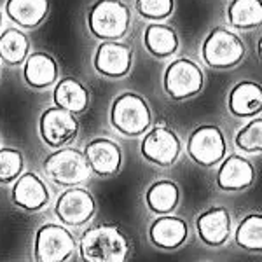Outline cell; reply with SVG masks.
<instances>
[{"label": "cell", "instance_id": "1", "mask_svg": "<svg viewBox=\"0 0 262 262\" xmlns=\"http://www.w3.org/2000/svg\"><path fill=\"white\" fill-rule=\"evenodd\" d=\"M129 242L116 224L90 227L79 242V253L84 262H128Z\"/></svg>", "mask_w": 262, "mask_h": 262}, {"label": "cell", "instance_id": "2", "mask_svg": "<svg viewBox=\"0 0 262 262\" xmlns=\"http://www.w3.org/2000/svg\"><path fill=\"white\" fill-rule=\"evenodd\" d=\"M93 37L100 40H121L131 25V11L121 0H95L86 16Z\"/></svg>", "mask_w": 262, "mask_h": 262}, {"label": "cell", "instance_id": "3", "mask_svg": "<svg viewBox=\"0 0 262 262\" xmlns=\"http://www.w3.org/2000/svg\"><path fill=\"white\" fill-rule=\"evenodd\" d=\"M247 48L242 37L226 27H215L201 44V60L215 70H229L243 61Z\"/></svg>", "mask_w": 262, "mask_h": 262}, {"label": "cell", "instance_id": "4", "mask_svg": "<svg viewBox=\"0 0 262 262\" xmlns=\"http://www.w3.org/2000/svg\"><path fill=\"white\" fill-rule=\"evenodd\" d=\"M111 124L124 137H140L150 128L152 112L138 93H121L111 107Z\"/></svg>", "mask_w": 262, "mask_h": 262}, {"label": "cell", "instance_id": "5", "mask_svg": "<svg viewBox=\"0 0 262 262\" xmlns=\"http://www.w3.org/2000/svg\"><path fill=\"white\" fill-rule=\"evenodd\" d=\"M205 75L201 67L189 58H177L163 74V90L175 101L194 98L203 91Z\"/></svg>", "mask_w": 262, "mask_h": 262}, {"label": "cell", "instance_id": "6", "mask_svg": "<svg viewBox=\"0 0 262 262\" xmlns=\"http://www.w3.org/2000/svg\"><path fill=\"white\" fill-rule=\"evenodd\" d=\"M44 171L54 184L74 187L84 184L91 175L84 152L72 147H61L49 154L44 161Z\"/></svg>", "mask_w": 262, "mask_h": 262}, {"label": "cell", "instance_id": "7", "mask_svg": "<svg viewBox=\"0 0 262 262\" xmlns=\"http://www.w3.org/2000/svg\"><path fill=\"white\" fill-rule=\"evenodd\" d=\"M185 149L192 163L203 168H212L226 158V137L219 126L201 124L191 131Z\"/></svg>", "mask_w": 262, "mask_h": 262}, {"label": "cell", "instance_id": "8", "mask_svg": "<svg viewBox=\"0 0 262 262\" xmlns=\"http://www.w3.org/2000/svg\"><path fill=\"white\" fill-rule=\"evenodd\" d=\"M75 250L72 232L60 224H42L33 239L35 262H67Z\"/></svg>", "mask_w": 262, "mask_h": 262}, {"label": "cell", "instance_id": "9", "mask_svg": "<svg viewBox=\"0 0 262 262\" xmlns=\"http://www.w3.org/2000/svg\"><path fill=\"white\" fill-rule=\"evenodd\" d=\"M140 152L152 164L171 166L177 163L182 152V142L179 135L161 121L150 131H145V137L140 143Z\"/></svg>", "mask_w": 262, "mask_h": 262}, {"label": "cell", "instance_id": "10", "mask_svg": "<svg viewBox=\"0 0 262 262\" xmlns=\"http://www.w3.org/2000/svg\"><path fill=\"white\" fill-rule=\"evenodd\" d=\"M39 133L46 145L61 149L77 138L79 121L74 114L63 111L60 107H49L40 114Z\"/></svg>", "mask_w": 262, "mask_h": 262}, {"label": "cell", "instance_id": "11", "mask_svg": "<svg viewBox=\"0 0 262 262\" xmlns=\"http://www.w3.org/2000/svg\"><path fill=\"white\" fill-rule=\"evenodd\" d=\"M96 203L93 194L82 187H69L56 200L54 213L63 226L81 227L95 217Z\"/></svg>", "mask_w": 262, "mask_h": 262}, {"label": "cell", "instance_id": "12", "mask_svg": "<svg viewBox=\"0 0 262 262\" xmlns=\"http://www.w3.org/2000/svg\"><path fill=\"white\" fill-rule=\"evenodd\" d=\"M93 67L100 75L108 79H122L133 67V51L119 40H101L95 51Z\"/></svg>", "mask_w": 262, "mask_h": 262}, {"label": "cell", "instance_id": "13", "mask_svg": "<svg viewBox=\"0 0 262 262\" xmlns=\"http://www.w3.org/2000/svg\"><path fill=\"white\" fill-rule=\"evenodd\" d=\"M253 180H255V168L247 158L239 154H231L229 158H224L215 175L217 187L226 192L245 191L252 187Z\"/></svg>", "mask_w": 262, "mask_h": 262}, {"label": "cell", "instance_id": "14", "mask_svg": "<svg viewBox=\"0 0 262 262\" xmlns=\"http://www.w3.org/2000/svg\"><path fill=\"white\" fill-rule=\"evenodd\" d=\"M12 203L25 212H39L49 203V191L39 175L28 171L14 180L11 191Z\"/></svg>", "mask_w": 262, "mask_h": 262}, {"label": "cell", "instance_id": "15", "mask_svg": "<svg viewBox=\"0 0 262 262\" xmlns=\"http://www.w3.org/2000/svg\"><path fill=\"white\" fill-rule=\"evenodd\" d=\"M226 107L238 119L255 117L262 112V84L239 81L227 93Z\"/></svg>", "mask_w": 262, "mask_h": 262}, {"label": "cell", "instance_id": "16", "mask_svg": "<svg viewBox=\"0 0 262 262\" xmlns=\"http://www.w3.org/2000/svg\"><path fill=\"white\" fill-rule=\"evenodd\" d=\"M90 170L98 177H112L119 171L122 163V152L116 142L108 138H95L84 149Z\"/></svg>", "mask_w": 262, "mask_h": 262}, {"label": "cell", "instance_id": "17", "mask_svg": "<svg viewBox=\"0 0 262 262\" xmlns=\"http://www.w3.org/2000/svg\"><path fill=\"white\" fill-rule=\"evenodd\" d=\"M196 231L208 247H221L229 239L231 215L224 206H213L196 219Z\"/></svg>", "mask_w": 262, "mask_h": 262}, {"label": "cell", "instance_id": "18", "mask_svg": "<svg viewBox=\"0 0 262 262\" xmlns=\"http://www.w3.org/2000/svg\"><path fill=\"white\" fill-rule=\"evenodd\" d=\"M60 75L58 61L49 53L37 51L30 53L23 63V77L25 82L35 90H46L56 84Z\"/></svg>", "mask_w": 262, "mask_h": 262}, {"label": "cell", "instance_id": "19", "mask_svg": "<svg viewBox=\"0 0 262 262\" xmlns=\"http://www.w3.org/2000/svg\"><path fill=\"white\" fill-rule=\"evenodd\" d=\"M187 222L173 215H159L149 227V238L152 245L163 250H175L187 239Z\"/></svg>", "mask_w": 262, "mask_h": 262}, {"label": "cell", "instance_id": "20", "mask_svg": "<svg viewBox=\"0 0 262 262\" xmlns=\"http://www.w3.org/2000/svg\"><path fill=\"white\" fill-rule=\"evenodd\" d=\"M49 0H7L6 16L25 30L40 27L49 14Z\"/></svg>", "mask_w": 262, "mask_h": 262}, {"label": "cell", "instance_id": "21", "mask_svg": "<svg viewBox=\"0 0 262 262\" xmlns=\"http://www.w3.org/2000/svg\"><path fill=\"white\" fill-rule=\"evenodd\" d=\"M53 101L56 107L79 116L90 107V91L75 77H63L56 82L53 91Z\"/></svg>", "mask_w": 262, "mask_h": 262}, {"label": "cell", "instance_id": "22", "mask_svg": "<svg viewBox=\"0 0 262 262\" xmlns=\"http://www.w3.org/2000/svg\"><path fill=\"white\" fill-rule=\"evenodd\" d=\"M179 35L175 28L163 23H152L143 32V46L154 58H171L179 51Z\"/></svg>", "mask_w": 262, "mask_h": 262}, {"label": "cell", "instance_id": "23", "mask_svg": "<svg viewBox=\"0 0 262 262\" xmlns=\"http://www.w3.org/2000/svg\"><path fill=\"white\" fill-rule=\"evenodd\" d=\"M180 189L173 180H156L145 191V205L158 215L171 213L179 206Z\"/></svg>", "mask_w": 262, "mask_h": 262}, {"label": "cell", "instance_id": "24", "mask_svg": "<svg viewBox=\"0 0 262 262\" xmlns=\"http://www.w3.org/2000/svg\"><path fill=\"white\" fill-rule=\"evenodd\" d=\"M227 23L236 30H255L262 27V0H231Z\"/></svg>", "mask_w": 262, "mask_h": 262}, {"label": "cell", "instance_id": "25", "mask_svg": "<svg viewBox=\"0 0 262 262\" xmlns=\"http://www.w3.org/2000/svg\"><path fill=\"white\" fill-rule=\"evenodd\" d=\"M30 54V39L19 28H7L0 33V60L9 67L23 65Z\"/></svg>", "mask_w": 262, "mask_h": 262}, {"label": "cell", "instance_id": "26", "mask_svg": "<svg viewBox=\"0 0 262 262\" xmlns=\"http://www.w3.org/2000/svg\"><path fill=\"white\" fill-rule=\"evenodd\" d=\"M234 242L247 252H262V213H248L239 222Z\"/></svg>", "mask_w": 262, "mask_h": 262}, {"label": "cell", "instance_id": "27", "mask_svg": "<svg viewBox=\"0 0 262 262\" xmlns=\"http://www.w3.org/2000/svg\"><path fill=\"white\" fill-rule=\"evenodd\" d=\"M234 143L239 150L248 154L262 152V117H253L248 124H245L236 133Z\"/></svg>", "mask_w": 262, "mask_h": 262}, {"label": "cell", "instance_id": "28", "mask_svg": "<svg viewBox=\"0 0 262 262\" xmlns=\"http://www.w3.org/2000/svg\"><path fill=\"white\" fill-rule=\"evenodd\" d=\"M25 159L18 149L4 147L0 149V184L6 185L14 182L23 173Z\"/></svg>", "mask_w": 262, "mask_h": 262}, {"label": "cell", "instance_id": "29", "mask_svg": "<svg viewBox=\"0 0 262 262\" xmlns=\"http://www.w3.org/2000/svg\"><path fill=\"white\" fill-rule=\"evenodd\" d=\"M135 7L142 18L150 21H163L173 14L175 0H137Z\"/></svg>", "mask_w": 262, "mask_h": 262}, {"label": "cell", "instance_id": "30", "mask_svg": "<svg viewBox=\"0 0 262 262\" xmlns=\"http://www.w3.org/2000/svg\"><path fill=\"white\" fill-rule=\"evenodd\" d=\"M257 56H259V60L262 61V35L259 37V40H257Z\"/></svg>", "mask_w": 262, "mask_h": 262}, {"label": "cell", "instance_id": "31", "mask_svg": "<svg viewBox=\"0 0 262 262\" xmlns=\"http://www.w3.org/2000/svg\"><path fill=\"white\" fill-rule=\"evenodd\" d=\"M2 21H4V16H2V11H0V28H2Z\"/></svg>", "mask_w": 262, "mask_h": 262}]
</instances>
